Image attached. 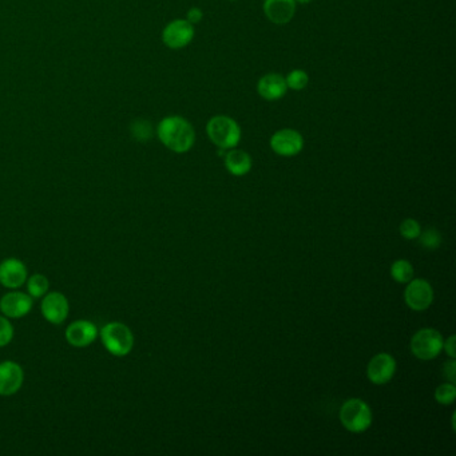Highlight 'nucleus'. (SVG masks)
Returning <instances> with one entry per match:
<instances>
[{
	"label": "nucleus",
	"mask_w": 456,
	"mask_h": 456,
	"mask_svg": "<svg viewBox=\"0 0 456 456\" xmlns=\"http://www.w3.org/2000/svg\"><path fill=\"white\" fill-rule=\"evenodd\" d=\"M158 138L172 152L182 154L193 148L196 131L191 123L179 116L165 117L157 128Z\"/></svg>",
	"instance_id": "nucleus-1"
},
{
	"label": "nucleus",
	"mask_w": 456,
	"mask_h": 456,
	"mask_svg": "<svg viewBox=\"0 0 456 456\" xmlns=\"http://www.w3.org/2000/svg\"><path fill=\"white\" fill-rule=\"evenodd\" d=\"M99 338L106 351L113 356L123 357L133 351L134 335L126 324L111 321L106 324L99 332Z\"/></svg>",
	"instance_id": "nucleus-2"
},
{
	"label": "nucleus",
	"mask_w": 456,
	"mask_h": 456,
	"mask_svg": "<svg viewBox=\"0 0 456 456\" xmlns=\"http://www.w3.org/2000/svg\"><path fill=\"white\" fill-rule=\"evenodd\" d=\"M209 140L223 150L234 149L241 140V128L233 118L216 116L206 125Z\"/></svg>",
	"instance_id": "nucleus-3"
},
{
	"label": "nucleus",
	"mask_w": 456,
	"mask_h": 456,
	"mask_svg": "<svg viewBox=\"0 0 456 456\" xmlns=\"http://www.w3.org/2000/svg\"><path fill=\"white\" fill-rule=\"evenodd\" d=\"M340 421L350 433H362L372 424V411L362 399H350L341 406Z\"/></svg>",
	"instance_id": "nucleus-4"
},
{
	"label": "nucleus",
	"mask_w": 456,
	"mask_h": 456,
	"mask_svg": "<svg viewBox=\"0 0 456 456\" xmlns=\"http://www.w3.org/2000/svg\"><path fill=\"white\" fill-rule=\"evenodd\" d=\"M443 336L433 328H424L418 330L411 339V352L419 360H433L443 351Z\"/></svg>",
	"instance_id": "nucleus-5"
},
{
	"label": "nucleus",
	"mask_w": 456,
	"mask_h": 456,
	"mask_svg": "<svg viewBox=\"0 0 456 456\" xmlns=\"http://www.w3.org/2000/svg\"><path fill=\"white\" fill-rule=\"evenodd\" d=\"M40 312L45 320L50 324L59 326L66 321L70 312V305L67 297L60 292H47L42 297Z\"/></svg>",
	"instance_id": "nucleus-6"
},
{
	"label": "nucleus",
	"mask_w": 456,
	"mask_h": 456,
	"mask_svg": "<svg viewBox=\"0 0 456 456\" xmlns=\"http://www.w3.org/2000/svg\"><path fill=\"white\" fill-rule=\"evenodd\" d=\"M406 304L412 311H426L433 301V289L431 284L424 279L411 280L404 291Z\"/></svg>",
	"instance_id": "nucleus-7"
},
{
	"label": "nucleus",
	"mask_w": 456,
	"mask_h": 456,
	"mask_svg": "<svg viewBox=\"0 0 456 456\" xmlns=\"http://www.w3.org/2000/svg\"><path fill=\"white\" fill-rule=\"evenodd\" d=\"M270 148L281 157H293L303 150L304 138L296 130L281 129L272 135Z\"/></svg>",
	"instance_id": "nucleus-8"
},
{
	"label": "nucleus",
	"mask_w": 456,
	"mask_h": 456,
	"mask_svg": "<svg viewBox=\"0 0 456 456\" xmlns=\"http://www.w3.org/2000/svg\"><path fill=\"white\" fill-rule=\"evenodd\" d=\"M194 38V26L187 19H176L167 24L162 31L165 45L173 50L184 48L191 43Z\"/></svg>",
	"instance_id": "nucleus-9"
},
{
	"label": "nucleus",
	"mask_w": 456,
	"mask_h": 456,
	"mask_svg": "<svg viewBox=\"0 0 456 456\" xmlns=\"http://www.w3.org/2000/svg\"><path fill=\"white\" fill-rule=\"evenodd\" d=\"M33 297L28 293L9 292L0 299V312L10 320L27 316L33 309Z\"/></svg>",
	"instance_id": "nucleus-10"
},
{
	"label": "nucleus",
	"mask_w": 456,
	"mask_h": 456,
	"mask_svg": "<svg viewBox=\"0 0 456 456\" xmlns=\"http://www.w3.org/2000/svg\"><path fill=\"white\" fill-rule=\"evenodd\" d=\"M396 372V362L389 353H379L367 367V377L376 386H383L392 380Z\"/></svg>",
	"instance_id": "nucleus-11"
},
{
	"label": "nucleus",
	"mask_w": 456,
	"mask_h": 456,
	"mask_svg": "<svg viewBox=\"0 0 456 456\" xmlns=\"http://www.w3.org/2000/svg\"><path fill=\"white\" fill-rule=\"evenodd\" d=\"M28 279V270L19 258H6L0 262V284L7 289H19Z\"/></svg>",
	"instance_id": "nucleus-12"
},
{
	"label": "nucleus",
	"mask_w": 456,
	"mask_h": 456,
	"mask_svg": "<svg viewBox=\"0 0 456 456\" xmlns=\"http://www.w3.org/2000/svg\"><path fill=\"white\" fill-rule=\"evenodd\" d=\"M23 368L12 360L0 363V396H12L23 386Z\"/></svg>",
	"instance_id": "nucleus-13"
},
{
	"label": "nucleus",
	"mask_w": 456,
	"mask_h": 456,
	"mask_svg": "<svg viewBox=\"0 0 456 456\" xmlns=\"http://www.w3.org/2000/svg\"><path fill=\"white\" fill-rule=\"evenodd\" d=\"M66 340L75 348H84L98 338V328L90 320H77L66 328Z\"/></svg>",
	"instance_id": "nucleus-14"
},
{
	"label": "nucleus",
	"mask_w": 456,
	"mask_h": 456,
	"mask_svg": "<svg viewBox=\"0 0 456 456\" xmlns=\"http://www.w3.org/2000/svg\"><path fill=\"white\" fill-rule=\"evenodd\" d=\"M264 12L272 23H289L296 12L294 0H264Z\"/></svg>",
	"instance_id": "nucleus-15"
},
{
	"label": "nucleus",
	"mask_w": 456,
	"mask_h": 456,
	"mask_svg": "<svg viewBox=\"0 0 456 456\" xmlns=\"http://www.w3.org/2000/svg\"><path fill=\"white\" fill-rule=\"evenodd\" d=\"M287 90H288V86L285 82V78L276 72L264 75L257 83L260 96L267 101H279L287 94Z\"/></svg>",
	"instance_id": "nucleus-16"
},
{
	"label": "nucleus",
	"mask_w": 456,
	"mask_h": 456,
	"mask_svg": "<svg viewBox=\"0 0 456 456\" xmlns=\"http://www.w3.org/2000/svg\"><path fill=\"white\" fill-rule=\"evenodd\" d=\"M252 166V157L244 150L230 149V152H226L225 155V167L233 176H245L250 172Z\"/></svg>",
	"instance_id": "nucleus-17"
},
{
	"label": "nucleus",
	"mask_w": 456,
	"mask_h": 456,
	"mask_svg": "<svg viewBox=\"0 0 456 456\" xmlns=\"http://www.w3.org/2000/svg\"><path fill=\"white\" fill-rule=\"evenodd\" d=\"M26 282H27V293L33 299H42L48 292L50 282L47 280L46 276H43L40 273L33 274L31 277L27 279Z\"/></svg>",
	"instance_id": "nucleus-18"
},
{
	"label": "nucleus",
	"mask_w": 456,
	"mask_h": 456,
	"mask_svg": "<svg viewBox=\"0 0 456 456\" xmlns=\"http://www.w3.org/2000/svg\"><path fill=\"white\" fill-rule=\"evenodd\" d=\"M391 276L396 282L407 284L413 279V267L407 260H398L391 267Z\"/></svg>",
	"instance_id": "nucleus-19"
},
{
	"label": "nucleus",
	"mask_w": 456,
	"mask_h": 456,
	"mask_svg": "<svg viewBox=\"0 0 456 456\" xmlns=\"http://www.w3.org/2000/svg\"><path fill=\"white\" fill-rule=\"evenodd\" d=\"M456 398L455 383H445L436 388L435 399L442 406H450L454 403Z\"/></svg>",
	"instance_id": "nucleus-20"
},
{
	"label": "nucleus",
	"mask_w": 456,
	"mask_h": 456,
	"mask_svg": "<svg viewBox=\"0 0 456 456\" xmlns=\"http://www.w3.org/2000/svg\"><path fill=\"white\" fill-rule=\"evenodd\" d=\"M285 82H287L288 89L294 90V91H300L306 87V84L309 82V77L304 70H293L287 75Z\"/></svg>",
	"instance_id": "nucleus-21"
},
{
	"label": "nucleus",
	"mask_w": 456,
	"mask_h": 456,
	"mask_svg": "<svg viewBox=\"0 0 456 456\" xmlns=\"http://www.w3.org/2000/svg\"><path fill=\"white\" fill-rule=\"evenodd\" d=\"M419 243L421 246H424L426 249H436L442 243V235L436 230V229H426L424 232H421L419 234Z\"/></svg>",
	"instance_id": "nucleus-22"
},
{
	"label": "nucleus",
	"mask_w": 456,
	"mask_h": 456,
	"mask_svg": "<svg viewBox=\"0 0 456 456\" xmlns=\"http://www.w3.org/2000/svg\"><path fill=\"white\" fill-rule=\"evenodd\" d=\"M399 230H400V234H401L404 238H407V240H415V238H418L421 232V225H419V223H418L416 220H413V218L404 220L403 223H400Z\"/></svg>",
	"instance_id": "nucleus-23"
},
{
	"label": "nucleus",
	"mask_w": 456,
	"mask_h": 456,
	"mask_svg": "<svg viewBox=\"0 0 456 456\" xmlns=\"http://www.w3.org/2000/svg\"><path fill=\"white\" fill-rule=\"evenodd\" d=\"M13 327L9 317L0 315V347H6L13 339Z\"/></svg>",
	"instance_id": "nucleus-24"
},
{
	"label": "nucleus",
	"mask_w": 456,
	"mask_h": 456,
	"mask_svg": "<svg viewBox=\"0 0 456 456\" xmlns=\"http://www.w3.org/2000/svg\"><path fill=\"white\" fill-rule=\"evenodd\" d=\"M149 122H146V121H137L135 123H134V128H133V131H134V134L140 138V140H148L150 135H152V131L150 130H146L145 131V126L148 125Z\"/></svg>",
	"instance_id": "nucleus-25"
},
{
	"label": "nucleus",
	"mask_w": 456,
	"mask_h": 456,
	"mask_svg": "<svg viewBox=\"0 0 456 456\" xmlns=\"http://www.w3.org/2000/svg\"><path fill=\"white\" fill-rule=\"evenodd\" d=\"M202 18H204V12L199 7H191L187 11V21L191 24L199 23L202 21Z\"/></svg>",
	"instance_id": "nucleus-26"
},
{
	"label": "nucleus",
	"mask_w": 456,
	"mask_h": 456,
	"mask_svg": "<svg viewBox=\"0 0 456 456\" xmlns=\"http://www.w3.org/2000/svg\"><path fill=\"white\" fill-rule=\"evenodd\" d=\"M445 376L450 383H455L456 380V362L451 359L445 364Z\"/></svg>",
	"instance_id": "nucleus-27"
},
{
	"label": "nucleus",
	"mask_w": 456,
	"mask_h": 456,
	"mask_svg": "<svg viewBox=\"0 0 456 456\" xmlns=\"http://www.w3.org/2000/svg\"><path fill=\"white\" fill-rule=\"evenodd\" d=\"M443 350H445L447 355H448L451 359H455V335H452V336H450L448 339L445 340V343H443Z\"/></svg>",
	"instance_id": "nucleus-28"
},
{
	"label": "nucleus",
	"mask_w": 456,
	"mask_h": 456,
	"mask_svg": "<svg viewBox=\"0 0 456 456\" xmlns=\"http://www.w3.org/2000/svg\"><path fill=\"white\" fill-rule=\"evenodd\" d=\"M296 3H301V4H306V3H311L312 0H294Z\"/></svg>",
	"instance_id": "nucleus-29"
},
{
	"label": "nucleus",
	"mask_w": 456,
	"mask_h": 456,
	"mask_svg": "<svg viewBox=\"0 0 456 456\" xmlns=\"http://www.w3.org/2000/svg\"><path fill=\"white\" fill-rule=\"evenodd\" d=\"M229 1H237V0H229Z\"/></svg>",
	"instance_id": "nucleus-30"
}]
</instances>
